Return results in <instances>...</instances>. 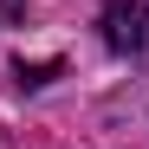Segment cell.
I'll use <instances>...</instances> for the list:
<instances>
[{"label": "cell", "mask_w": 149, "mask_h": 149, "mask_svg": "<svg viewBox=\"0 0 149 149\" xmlns=\"http://www.w3.org/2000/svg\"><path fill=\"white\" fill-rule=\"evenodd\" d=\"M97 33H104V45L117 58H149V7L143 0H104Z\"/></svg>", "instance_id": "6da1fadb"}, {"label": "cell", "mask_w": 149, "mask_h": 149, "mask_svg": "<svg viewBox=\"0 0 149 149\" xmlns=\"http://www.w3.org/2000/svg\"><path fill=\"white\" fill-rule=\"evenodd\" d=\"M52 78H58V58H39V65H26V58H19V84H26V91L52 84Z\"/></svg>", "instance_id": "7a4b0ae2"}, {"label": "cell", "mask_w": 149, "mask_h": 149, "mask_svg": "<svg viewBox=\"0 0 149 149\" xmlns=\"http://www.w3.org/2000/svg\"><path fill=\"white\" fill-rule=\"evenodd\" d=\"M26 19V0H0V26H19Z\"/></svg>", "instance_id": "3957f363"}, {"label": "cell", "mask_w": 149, "mask_h": 149, "mask_svg": "<svg viewBox=\"0 0 149 149\" xmlns=\"http://www.w3.org/2000/svg\"><path fill=\"white\" fill-rule=\"evenodd\" d=\"M0 149H13V143H7V136H0Z\"/></svg>", "instance_id": "277c9868"}]
</instances>
